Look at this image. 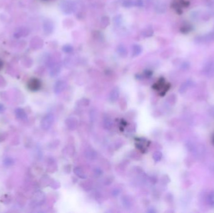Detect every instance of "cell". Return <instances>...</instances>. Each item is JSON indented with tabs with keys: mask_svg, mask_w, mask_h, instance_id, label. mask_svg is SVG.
<instances>
[{
	"mask_svg": "<svg viewBox=\"0 0 214 213\" xmlns=\"http://www.w3.org/2000/svg\"><path fill=\"white\" fill-rule=\"evenodd\" d=\"M212 142L213 145H214V134H213V135L212 136Z\"/></svg>",
	"mask_w": 214,
	"mask_h": 213,
	"instance_id": "18",
	"label": "cell"
},
{
	"mask_svg": "<svg viewBox=\"0 0 214 213\" xmlns=\"http://www.w3.org/2000/svg\"><path fill=\"white\" fill-rule=\"evenodd\" d=\"M55 117L53 114L51 113H48L43 117L41 122V126L43 129L48 130L51 127L54 123Z\"/></svg>",
	"mask_w": 214,
	"mask_h": 213,
	"instance_id": "1",
	"label": "cell"
},
{
	"mask_svg": "<svg viewBox=\"0 0 214 213\" xmlns=\"http://www.w3.org/2000/svg\"><path fill=\"white\" fill-rule=\"evenodd\" d=\"M96 153H95L93 150H88L87 152L86 153V156L87 157V158H88V159H95V158H96Z\"/></svg>",
	"mask_w": 214,
	"mask_h": 213,
	"instance_id": "13",
	"label": "cell"
},
{
	"mask_svg": "<svg viewBox=\"0 0 214 213\" xmlns=\"http://www.w3.org/2000/svg\"><path fill=\"white\" fill-rule=\"evenodd\" d=\"M63 50L65 53H70V52L73 51V48L70 45H65L63 48Z\"/></svg>",
	"mask_w": 214,
	"mask_h": 213,
	"instance_id": "15",
	"label": "cell"
},
{
	"mask_svg": "<svg viewBox=\"0 0 214 213\" xmlns=\"http://www.w3.org/2000/svg\"><path fill=\"white\" fill-rule=\"evenodd\" d=\"M15 164V161L11 158H5L3 159V165L6 167L11 166Z\"/></svg>",
	"mask_w": 214,
	"mask_h": 213,
	"instance_id": "10",
	"label": "cell"
},
{
	"mask_svg": "<svg viewBox=\"0 0 214 213\" xmlns=\"http://www.w3.org/2000/svg\"><path fill=\"white\" fill-rule=\"evenodd\" d=\"M5 107L4 105H3V104H1V103H0V113L3 112V111L5 110Z\"/></svg>",
	"mask_w": 214,
	"mask_h": 213,
	"instance_id": "16",
	"label": "cell"
},
{
	"mask_svg": "<svg viewBox=\"0 0 214 213\" xmlns=\"http://www.w3.org/2000/svg\"><path fill=\"white\" fill-rule=\"evenodd\" d=\"M66 84L63 81H58L56 83L55 87H54V91L56 94H58L62 92L65 88Z\"/></svg>",
	"mask_w": 214,
	"mask_h": 213,
	"instance_id": "5",
	"label": "cell"
},
{
	"mask_svg": "<svg viewBox=\"0 0 214 213\" xmlns=\"http://www.w3.org/2000/svg\"><path fill=\"white\" fill-rule=\"evenodd\" d=\"M162 158V153L160 151H155L153 155V159H154L155 161L158 162Z\"/></svg>",
	"mask_w": 214,
	"mask_h": 213,
	"instance_id": "12",
	"label": "cell"
},
{
	"mask_svg": "<svg viewBox=\"0 0 214 213\" xmlns=\"http://www.w3.org/2000/svg\"><path fill=\"white\" fill-rule=\"evenodd\" d=\"M120 95V91L119 89L118 88H115L113 89L111 91V92L110 93V100L111 101V102H115L117 100V99L119 97Z\"/></svg>",
	"mask_w": 214,
	"mask_h": 213,
	"instance_id": "6",
	"label": "cell"
},
{
	"mask_svg": "<svg viewBox=\"0 0 214 213\" xmlns=\"http://www.w3.org/2000/svg\"><path fill=\"white\" fill-rule=\"evenodd\" d=\"M43 1H48V0H43Z\"/></svg>",
	"mask_w": 214,
	"mask_h": 213,
	"instance_id": "19",
	"label": "cell"
},
{
	"mask_svg": "<svg viewBox=\"0 0 214 213\" xmlns=\"http://www.w3.org/2000/svg\"><path fill=\"white\" fill-rule=\"evenodd\" d=\"M208 200L210 206H212V207H214V191H212L209 194Z\"/></svg>",
	"mask_w": 214,
	"mask_h": 213,
	"instance_id": "14",
	"label": "cell"
},
{
	"mask_svg": "<svg viewBox=\"0 0 214 213\" xmlns=\"http://www.w3.org/2000/svg\"><path fill=\"white\" fill-rule=\"evenodd\" d=\"M112 125V122L110 117H105L103 119V126L106 129H110Z\"/></svg>",
	"mask_w": 214,
	"mask_h": 213,
	"instance_id": "9",
	"label": "cell"
},
{
	"mask_svg": "<svg viewBox=\"0 0 214 213\" xmlns=\"http://www.w3.org/2000/svg\"><path fill=\"white\" fill-rule=\"evenodd\" d=\"M73 171L75 175L78 177H79L80 178H81V179L87 178V176L86 175H85L84 171H83V169L80 168H79V167H76V168H75Z\"/></svg>",
	"mask_w": 214,
	"mask_h": 213,
	"instance_id": "7",
	"label": "cell"
},
{
	"mask_svg": "<svg viewBox=\"0 0 214 213\" xmlns=\"http://www.w3.org/2000/svg\"><path fill=\"white\" fill-rule=\"evenodd\" d=\"M15 114L16 118L19 120H25L27 119V114L25 111L21 107H18L15 111Z\"/></svg>",
	"mask_w": 214,
	"mask_h": 213,
	"instance_id": "3",
	"label": "cell"
},
{
	"mask_svg": "<svg viewBox=\"0 0 214 213\" xmlns=\"http://www.w3.org/2000/svg\"><path fill=\"white\" fill-rule=\"evenodd\" d=\"M141 52V48L139 45L135 44L132 47V54L133 56H137L140 54Z\"/></svg>",
	"mask_w": 214,
	"mask_h": 213,
	"instance_id": "8",
	"label": "cell"
},
{
	"mask_svg": "<svg viewBox=\"0 0 214 213\" xmlns=\"http://www.w3.org/2000/svg\"><path fill=\"white\" fill-rule=\"evenodd\" d=\"M118 53L121 56L125 57L126 56V55L127 54V51L126 50L125 48L123 45H120L118 47Z\"/></svg>",
	"mask_w": 214,
	"mask_h": 213,
	"instance_id": "11",
	"label": "cell"
},
{
	"mask_svg": "<svg viewBox=\"0 0 214 213\" xmlns=\"http://www.w3.org/2000/svg\"><path fill=\"white\" fill-rule=\"evenodd\" d=\"M3 62L1 60H0V70H1V69L3 68Z\"/></svg>",
	"mask_w": 214,
	"mask_h": 213,
	"instance_id": "17",
	"label": "cell"
},
{
	"mask_svg": "<svg viewBox=\"0 0 214 213\" xmlns=\"http://www.w3.org/2000/svg\"><path fill=\"white\" fill-rule=\"evenodd\" d=\"M28 87L29 90L32 91H37L41 88V83L40 80H39L37 78H32L28 82Z\"/></svg>",
	"mask_w": 214,
	"mask_h": 213,
	"instance_id": "2",
	"label": "cell"
},
{
	"mask_svg": "<svg viewBox=\"0 0 214 213\" xmlns=\"http://www.w3.org/2000/svg\"><path fill=\"white\" fill-rule=\"evenodd\" d=\"M66 124H67L69 129L74 130L77 126V120L75 117H69L66 121Z\"/></svg>",
	"mask_w": 214,
	"mask_h": 213,
	"instance_id": "4",
	"label": "cell"
}]
</instances>
